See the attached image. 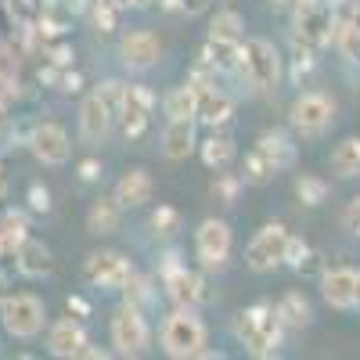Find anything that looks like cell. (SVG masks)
Returning <instances> with one entry per match:
<instances>
[{
  "mask_svg": "<svg viewBox=\"0 0 360 360\" xmlns=\"http://www.w3.org/2000/svg\"><path fill=\"white\" fill-rule=\"evenodd\" d=\"M94 94L108 105V112L115 115V123H119V115H123V105H127V83H119V79H105V83H98Z\"/></svg>",
  "mask_w": 360,
  "mask_h": 360,
  "instance_id": "cell-31",
  "label": "cell"
},
{
  "mask_svg": "<svg viewBox=\"0 0 360 360\" xmlns=\"http://www.w3.org/2000/svg\"><path fill=\"white\" fill-rule=\"evenodd\" d=\"M356 278H360V270H353V266H332V270H324V278H321L324 299L335 310H356Z\"/></svg>",
  "mask_w": 360,
  "mask_h": 360,
  "instance_id": "cell-16",
  "label": "cell"
},
{
  "mask_svg": "<svg viewBox=\"0 0 360 360\" xmlns=\"http://www.w3.org/2000/svg\"><path fill=\"white\" fill-rule=\"evenodd\" d=\"M307 256H310V249H307V242H303V238H295V234H288V249H285V263H288L292 270H303Z\"/></svg>",
  "mask_w": 360,
  "mask_h": 360,
  "instance_id": "cell-35",
  "label": "cell"
},
{
  "mask_svg": "<svg viewBox=\"0 0 360 360\" xmlns=\"http://www.w3.org/2000/svg\"><path fill=\"white\" fill-rule=\"evenodd\" d=\"M234 335L252 356H274L285 335V321L278 317L274 303H256L234 317Z\"/></svg>",
  "mask_w": 360,
  "mask_h": 360,
  "instance_id": "cell-1",
  "label": "cell"
},
{
  "mask_svg": "<svg viewBox=\"0 0 360 360\" xmlns=\"http://www.w3.org/2000/svg\"><path fill=\"white\" fill-rule=\"evenodd\" d=\"M76 173H79V180H83V184H98V180H101V159H94V155H90V159H83L79 166H76Z\"/></svg>",
  "mask_w": 360,
  "mask_h": 360,
  "instance_id": "cell-40",
  "label": "cell"
},
{
  "mask_svg": "<svg viewBox=\"0 0 360 360\" xmlns=\"http://www.w3.org/2000/svg\"><path fill=\"white\" fill-rule=\"evenodd\" d=\"M15 259H18V270L25 278H47L51 270H54V259H51V249L44 245V242H37V238H22V245H18V252H15Z\"/></svg>",
  "mask_w": 360,
  "mask_h": 360,
  "instance_id": "cell-21",
  "label": "cell"
},
{
  "mask_svg": "<svg viewBox=\"0 0 360 360\" xmlns=\"http://www.w3.org/2000/svg\"><path fill=\"white\" fill-rule=\"evenodd\" d=\"M0 321H4L8 335H15V339H37L44 332L47 310H44V303L37 295L18 292V295L4 299V307H0Z\"/></svg>",
  "mask_w": 360,
  "mask_h": 360,
  "instance_id": "cell-5",
  "label": "cell"
},
{
  "mask_svg": "<svg viewBox=\"0 0 360 360\" xmlns=\"http://www.w3.org/2000/svg\"><path fill=\"white\" fill-rule=\"evenodd\" d=\"M166 295L173 299L176 307L195 310L202 299H205V281H202L198 270H188V266H180V263H169V266H166Z\"/></svg>",
  "mask_w": 360,
  "mask_h": 360,
  "instance_id": "cell-14",
  "label": "cell"
},
{
  "mask_svg": "<svg viewBox=\"0 0 360 360\" xmlns=\"http://www.w3.org/2000/svg\"><path fill=\"white\" fill-rule=\"evenodd\" d=\"M278 317L285 321V328H307L310 324V317H314V310H310V299L303 295V292H285L281 299H278Z\"/></svg>",
  "mask_w": 360,
  "mask_h": 360,
  "instance_id": "cell-27",
  "label": "cell"
},
{
  "mask_svg": "<svg viewBox=\"0 0 360 360\" xmlns=\"http://www.w3.org/2000/svg\"><path fill=\"white\" fill-rule=\"evenodd\" d=\"M198 155H202V162H205L209 169H227V166L234 162V155H238L234 137H227V134L205 137V141L198 144Z\"/></svg>",
  "mask_w": 360,
  "mask_h": 360,
  "instance_id": "cell-25",
  "label": "cell"
},
{
  "mask_svg": "<svg viewBox=\"0 0 360 360\" xmlns=\"http://www.w3.org/2000/svg\"><path fill=\"white\" fill-rule=\"evenodd\" d=\"M242 33H245V22L238 11H217L213 22H209V40H238L242 44Z\"/></svg>",
  "mask_w": 360,
  "mask_h": 360,
  "instance_id": "cell-29",
  "label": "cell"
},
{
  "mask_svg": "<svg viewBox=\"0 0 360 360\" xmlns=\"http://www.w3.org/2000/svg\"><path fill=\"white\" fill-rule=\"evenodd\" d=\"M112 127H115V115L108 112V105L98 94H86L83 105H79V134H83V141L86 144H105Z\"/></svg>",
  "mask_w": 360,
  "mask_h": 360,
  "instance_id": "cell-15",
  "label": "cell"
},
{
  "mask_svg": "<svg viewBox=\"0 0 360 360\" xmlns=\"http://www.w3.org/2000/svg\"><path fill=\"white\" fill-rule=\"evenodd\" d=\"M94 22L101 33H112V29H119V8H108V4H98L94 0Z\"/></svg>",
  "mask_w": 360,
  "mask_h": 360,
  "instance_id": "cell-37",
  "label": "cell"
},
{
  "mask_svg": "<svg viewBox=\"0 0 360 360\" xmlns=\"http://www.w3.org/2000/svg\"><path fill=\"white\" fill-rule=\"evenodd\" d=\"M256 152H259L270 166H274L278 173L295 162V144H292V137H288L285 130H266V134H259Z\"/></svg>",
  "mask_w": 360,
  "mask_h": 360,
  "instance_id": "cell-22",
  "label": "cell"
},
{
  "mask_svg": "<svg viewBox=\"0 0 360 360\" xmlns=\"http://www.w3.org/2000/svg\"><path fill=\"white\" fill-rule=\"evenodd\" d=\"M83 274H86V281H94L98 288L123 292L127 281L137 274V270H134V263H130L123 252H115V249H98V252H90V256H86Z\"/></svg>",
  "mask_w": 360,
  "mask_h": 360,
  "instance_id": "cell-7",
  "label": "cell"
},
{
  "mask_svg": "<svg viewBox=\"0 0 360 360\" xmlns=\"http://www.w3.org/2000/svg\"><path fill=\"white\" fill-rule=\"evenodd\" d=\"M119 202H123V209H137V205H148L155 195V180L148 169H127L123 176H119V184L112 191Z\"/></svg>",
  "mask_w": 360,
  "mask_h": 360,
  "instance_id": "cell-19",
  "label": "cell"
},
{
  "mask_svg": "<svg viewBox=\"0 0 360 360\" xmlns=\"http://www.w3.org/2000/svg\"><path fill=\"white\" fill-rule=\"evenodd\" d=\"M285 249H288V231L281 224H266L252 234V242L245 249V263L256 274H266V270L285 263Z\"/></svg>",
  "mask_w": 360,
  "mask_h": 360,
  "instance_id": "cell-8",
  "label": "cell"
},
{
  "mask_svg": "<svg viewBox=\"0 0 360 360\" xmlns=\"http://www.w3.org/2000/svg\"><path fill=\"white\" fill-rule=\"evenodd\" d=\"M69 314L86 317V314H90V303H86V299H79V295H69Z\"/></svg>",
  "mask_w": 360,
  "mask_h": 360,
  "instance_id": "cell-41",
  "label": "cell"
},
{
  "mask_svg": "<svg viewBox=\"0 0 360 360\" xmlns=\"http://www.w3.org/2000/svg\"><path fill=\"white\" fill-rule=\"evenodd\" d=\"M288 119H292V127L295 134H303V137H321L328 127L335 123V101L321 94V90H307V94H299L288 108Z\"/></svg>",
  "mask_w": 360,
  "mask_h": 360,
  "instance_id": "cell-6",
  "label": "cell"
},
{
  "mask_svg": "<svg viewBox=\"0 0 360 360\" xmlns=\"http://www.w3.org/2000/svg\"><path fill=\"white\" fill-rule=\"evenodd\" d=\"M86 342H90V339H86V332H83V324L72 321V317L54 321L51 332H47V353H51V356H62V360L79 356Z\"/></svg>",
  "mask_w": 360,
  "mask_h": 360,
  "instance_id": "cell-17",
  "label": "cell"
},
{
  "mask_svg": "<svg viewBox=\"0 0 360 360\" xmlns=\"http://www.w3.org/2000/svg\"><path fill=\"white\" fill-rule=\"evenodd\" d=\"M119 58H123V65L134 69V72H148L159 65L162 58V44L155 33H148V29H134L119 40Z\"/></svg>",
  "mask_w": 360,
  "mask_h": 360,
  "instance_id": "cell-12",
  "label": "cell"
},
{
  "mask_svg": "<svg viewBox=\"0 0 360 360\" xmlns=\"http://www.w3.org/2000/svg\"><path fill=\"white\" fill-rule=\"evenodd\" d=\"M299 4H303V0H299Z\"/></svg>",
  "mask_w": 360,
  "mask_h": 360,
  "instance_id": "cell-45",
  "label": "cell"
},
{
  "mask_svg": "<svg viewBox=\"0 0 360 360\" xmlns=\"http://www.w3.org/2000/svg\"><path fill=\"white\" fill-rule=\"evenodd\" d=\"M274 173H278V169L270 166V162L256 152V148L245 155V166H242V180H245V184H263V180H270Z\"/></svg>",
  "mask_w": 360,
  "mask_h": 360,
  "instance_id": "cell-32",
  "label": "cell"
},
{
  "mask_svg": "<svg viewBox=\"0 0 360 360\" xmlns=\"http://www.w3.org/2000/svg\"><path fill=\"white\" fill-rule=\"evenodd\" d=\"M29 152H33L37 162H44V166H65L69 162V152H72L65 127L40 123L33 134H29Z\"/></svg>",
  "mask_w": 360,
  "mask_h": 360,
  "instance_id": "cell-13",
  "label": "cell"
},
{
  "mask_svg": "<svg viewBox=\"0 0 360 360\" xmlns=\"http://www.w3.org/2000/svg\"><path fill=\"white\" fill-rule=\"evenodd\" d=\"M123 292H127V303H130V307H141V303H148V295H152L148 281H144V278H137V274L127 281V288H123Z\"/></svg>",
  "mask_w": 360,
  "mask_h": 360,
  "instance_id": "cell-38",
  "label": "cell"
},
{
  "mask_svg": "<svg viewBox=\"0 0 360 360\" xmlns=\"http://www.w3.org/2000/svg\"><path fill=\"white\" fill-rule=\"evenodd\" d=\"M162 112H166V119H198V86L195 83L173 86L162 101Z\"/></svg>",
  "mask_w": 360,
  "mask_h": 360,
  "instance_id": "cell-24",
  "label": "cell"
},
{
  "mask_svg": "<svg viewBox=\"0 0 360 360\" xmlns=\"http://www.w3.org/2000/svg\"><path fill=\"white\" fill-rule=\"evenodd\" d=\"M285 58L278 54V47L263 40V37H252V40H242V62H238V76H242L252 90H259V94H274V90L281 86V69Z\"/></svg>",
  "mask_w": 360,
  "mask_h": 360,
  "instance_id": "cell-2",
  "label": "cell"
},
{
  "mask_svg": "<svg viewBox=\"0 0 360 360\" xmlns=\"http://www.w3.org/2000/svg\"><path fill=\"white\" fill-rule=\"evenodd\" d=\"M4 299H8V295H4V281H0V307H4Z\"/></svg>",
  "mask_w": 360,
  "mask_h": 360,
  "instance_id": "cell-43",
  "label": "cell"
},
{
  "mask_svg": "<svg viewBox=\"0 0 360 360\" xmlns=\"http://www.w3.org/2000/svg\"><path fill=\"white\" fill-rule=\"evenodd\" d=\"M335 33V8L328 0H303L295 15V51L317 54Z\"/></svg>",
  "mask_w": 360,
  "mask_h": 360,
  "instance_id": "cell-4",
  "label": "cell"
},
{
  "mask_svg": "<svg viewBox=\"0 0 360 360\" xmlns=\"http://www.w3.org/2000/svg\"><path fill=\"white\" fill-rule=\"evenodd\" d=\"M198 148V119H169L162 130V152L173 162H184Z\"/></svg>",
  "mask_w": 360,
  "mask_h": 360,
  "instance_id": "cell-18",
  "label": "cell"
},
{
  "mask_svg": "<svg viewBox=\"0 0 360 360\" xmlns=\"http://www.w3.org/2000/svg\"><path fill=\"white\" fill-rule=\"evenodd\" d=\"M356 307H360V278H356Z\"/></svg>",
  "mask_w": 360,
  "mask_h": 360,
  "instance_id": "cell-44",
  "label": "cell"
},
{
  "mask_svg": "<svg viewBox=\"0 0 360 360\" xmlns=\"http://www.w3.org/2000/svg\"><path fill=\"white\" fill-rule=\"evenodd\" d=\"M202 58L217 72H238V62H242V44H238V40H209Z\"/></svg>",
  "mask_w": 360,
  "mask_h": 360,
  "instance_id": "cell-26",
  "label": "cell"
},
{
  "mask_svg": "<svg viewBox=\"0 0 360 360\" xmlns=\"http://www.w3.org/2000/svg\"><path fill=\"white\" fill-rule=\"evenodd\" d=\"M205 324L195 317V310L176 307L166 324H162V349L173 360H188V356H202L205 349Z\"/></svg>",
  "mask_w": 360,
  "mask_h": 360,
  "instance_id": "cell-3",
  "label": "cell"
},
{
  "mask_svg": "<svg viewBox=\"0 0 360 360\" xmlns=\"http://www.w3.org/2000/svg\"><path fill=\"white\" fill-rule=\"evenodd\" d=\"M231 227L227 220H202L195 231V256L202 259L205 270H220L231 256Z\"/></svg>",
  "mask_w": 360,
  "mask_h": 360,
  "instance_id": "cell-10",
  "label": "cell"
},
{
  "mask_svg": "<svg viewBox=\"0 0 360 360\" xmlns=\"http://www.w3.org/2000/svg\"><path fill=\"white\" fill-rule=\"evenodd\" d=\"M342 227H346L349 234L360 238V195L346 202V209H342Z\"/></svg>",
  "mask_w": 360,
  "mask_h": 360,
  "instance_id": "cell-39",
  "label": "cell"
},
{
  "mask_svg": "<svg viewBox=\"0 0 360 360\" xmlns=\"http://www.w3.org/2000/svg\"><path fill=\"white\" fill-rule=\"evenodd\" d=\"M112 346L119 356H141L148 349V321L141 307H123L112 317Z\"/></svg>",
  "mask_w": 360,
  "mask_h": 360,
  "instance_id": "cell-9",
  "label": "cell"
},
{
  "mask_svg": "<svg viewBox=\"0 0 360 360\" xmlns=\"http://www.w3.org/2000/svg\"><path fill=\"white\" fill-rule=\"evenodd\" d=\"M25 202H29V209H33V213H51V191H47L44 184H29Z\"/></svg>",
  "mask_w": 360,
  "mask_h": 360,
  "instance_id": "cell-36",
  "label": "cell"
},
{
  "mask_svg": "<svg viewBox=\"0 0 360 360\" xmlns=\"http://www.w3.org/2000/svg\"><path fill=\"white\" fill-rule=\"evenodd\" d=\"M295 195H299V202H303V205H324L328 195H332V188H328L321 176L303 173V176L295 180Z\"/></svg>",
  "mask_w": 360,
  "mask_h": 360,
  "instance_id": "cell-30",
  "label": "cell"
},
{
  "mask_svg": "<svg viewBox=\"0 0 360 360\" xmlns=\"http://www.w3.org/2000/svg\"><path fill=\"white\" fill-rule=\"evenodd\" d=\"M119 224H123V202H119L115 195L98 198L94 205H90V213H86V231L90 234H112V231H119Z\"/></svg>",
  "mask_w": 360,
  "mask_h": 360,
  "instance_id": "cell-23",
  "label": "cell"
},
{
  "mask_svg": "<svg viewBox=\"0 0 360 360\" xmlns=\"http://www.w3.org/2000/svg\"><path fill=\"white\" fill-rule=\"evenodd\" d=\"M152 227L159 231V234H173L176 227H180V213L173 205H159L155 213H152Z\"/></svg>",
  "mask_w": 360,
  "mask_h": 360,
  "instance_id": "cell-34",
  "label": "cell"
},
{
  "mask_svg": "<svg viewBox=\"0 0 360 360\" xmlns=\"http://www.w3.org/2000/svg\"><path fill=\"white\" fill-rule=\"evenodd\" d=\"M242 184L245 180L242 176H231V173H217V180H213V195L220 198V202H234L238 198V191H242Z\"/></svg>",
  "mask_w": 360,
  "mask_h": 360,
  "instance_id": "cell-33",
  "label": "cell"
},
{
  "mask_svg": "<svg viewBox=\"0 0 360 360\" xmlns=\"http://www.w3.org/2000/svg\"><path fill=\"white\" fill-rule=\"evenodd\" d=\"M231 119H234V101L224 94V90H217V86L198 90V123L220 130V127L231 123Z\"/></svg>",
  "mask_w": 360,
  "mask_h": 360,
  "instance_id": "cell-20",
  "label": "cell"
},
{
  "mask_svg": "<svg viewBox=\"0 0 360 360\" xmlns=\"http://www.w3.org/2000/svg\"><path fill=\"white\" fill-rule=\"evenodd\" d=\"M152 112H155V94L148 86L134 83L127 86V105H123V115H119V130H123L127 141H141L152 127Z\"/></svg>",
  "mask_w": 360,
  "mask_h": 360,
  "instance_id": "cell-11",
  "label": "cell"
},
{
  "mask_svg": "<svg viewBox=\"0 0 360 360\" xmlns=\"http://www.w3.org/2000/svg\"><path fill=\"white\" fill-rule=\"evenodd\" d=\"M209 8V0H180V11H188V15H198Z\"/></svg>",
  "mask_w": 360,
  "mask_h": 360,
  "instance_id": "cell-42",
  "label": "cell"
},
{
  "mask_svg": "<svg viewBox=\"0 0 360 360\" xmlns=\"http://www.w3.org/2000/svg\"><path fill=\"white\" fill-rule=\"evenodd\" d=\"M328 166H332L335 176H356L360 173V137H346L335 144L332 159H328Z\"/></svg>",
  "mask_w": 360,
  "mask_h": 360,
  "instance_id": "cell-28",
  "label": "cell"
}]
</instances>
